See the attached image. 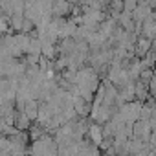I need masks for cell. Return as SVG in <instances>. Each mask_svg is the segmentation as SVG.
I'll return each mask as SVG.
<instances>
[{"instance_id":"obj_1","label":"cell","mask_w":156,"mask_h":156,"mask_svg":"<svg viewBox=\"0 0 156 156\" xmlns=\"http://www.w3.org/2000/svg\"><path fill=\"white\" fill-rule=\"evenodd\" d=\"M30 152H33V154H55V152H59V143L51 136H44L42 134L39 140H35V143L30 149Z\"/></svg>"},{"instance_id":"obj_2","label":"cell","mask_w":156,"mask_h":156,"mask_svg":"<svg viewBox=\"0 0 156 156\" xmlns=\"http://www.w3.org/2000/svg\"><path fill=\"white\" fill-rule=\"evenodd\" d=\"M149 50H152V39H149V37L138 39V42H136V53H138L140 57H143Z\"/></svg>"},{"instance_id":"obj_3","label":"cell","mask_w":156,"mask_h":156,"mask_svg":"<svg viewBox=\"0 0 156 156\" xmlns=\"http://www.w3.org/2000/svg\"><path fill=\"white\" fill-rule=\"evenodd\" d=\"M88 141H90V140H88ZM88 141H87V140H81V141H79V152H77V154H98V152H99V149L96 147L98 143H96V145H90Z\"/></svg>"}]
</instances>
